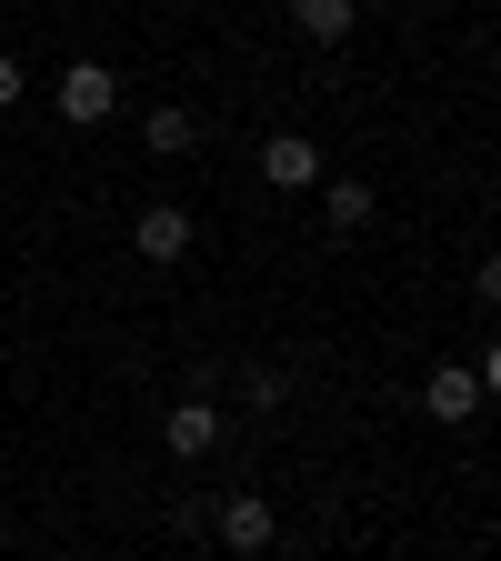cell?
<instances>
[{
    "label": "cell",
    "mask_w": 501,
    "mask_h": 561,
    "mask_svg": "<svg viewBox=\"0 0 501 561\" xmlns=\"http://www.w3.org/2000/svg\"><path fill=\"white\" fill-rule=\"evenodd\" d=\"M130 251H140V261H181V251H191V210H181V201H151V210L130 221Z\"/></svg>",
    "instance_id": "4"
},
{
    "label": "cell",
    "mask_w": 501,
    "mask_h": 561,
    "mask_svg": "<svg viewBox=\"0 0 501 561\" xmlns=\"http://www.w3.org/2000/svg\"><path fill=\"white\" fill-rule=\"evenodd\" d=\"M161 432H171V451H181V461H201L210 442H221V411H210V401H171Z\"/></svg>",
    "instance_id": "7"
},
{
    "label": "cell",
    "mask_w": 501,
    "mask_h": 561,
    "mask_svg": "<svg viewBox=\"0 0 501 561\" xmlns=\"http://www.w3.org/2000/svg\"><path fill=\"white\" fill-rule=\"evenodd\" d=\"M261 181H271V191H311V181H321V140L271 130V140H261Z\"/></svg>",
    "instance_id": "3"
},
{
    "label": "cell",
    "mask_w": 501,
    "mask_h": 561,
    "mask_svg": "<svg viewBox=\"0 0 501 561\" xmlns=\"http://www.w3.org/2000/svg\"><path fill=\"white\" fill-rule=\"evenodd\" d=\"M11 101H21V60L0 50V111H11Z\"/></svg>",
    "instance_id": "10"
},
{
    "label": "cell",
    "mask_w": 501,
    "mask_h": 561,
    "mask_svg": "<svg viewBox=\"0 0 501 561\" xmlns=\"http://www.w3.org/2000/svg\"><path fill=\"white\" fill-rule=\"evenodd\" d=\"M140 140H151V151H161V161H181V151H191V140H201V111H181V101H161L151 121H140Z\"/></svg>",
    "instance_id": "9"
},
{
    "label": "cell",
    "mask_w": 501,
    "mask_h": 561,
    "mask_svg": "<svg viewBox=\"0 0 501 561\" xmlns=\"http://www.w3.org/2000/svg\"><path fill=\"white\" fill-rule=\"evenodd\" d=\"M210 531H221V551H241V561H261V551L281 541V522H271V502H261V491H231V502L210 512Z\"/></svg>",
    "instance_id": "2"
},
{
    "label": "cell",
    "mask_w": 501,
    "mask_h": 561,
    "mask_svg": "<svg viewBox=\"0 0 501 561\" xmlns=\"http://www.w3.org/2000/svg\"><path fill=\"white\" fill-rule=\"evenodd\" d=\"M292 31L331 50V41H351V31H362V0H292Z\"/></svg>",
    "instance_id": "6"
},
{
    "label": "cell",
    "mask_w": 501,
    "mask_h": 561,
    "mask_svg": "<svg viewBox=\"0 0 501 561\" xmlns=\"http://www.w3.org/2000/svg\"><path fill=\"white\" fill-rule=\"evenodd\" d=\"M111 111H121V70H111V60H70V70H60V121L91 130V121H111Z\"/></svg>",
    "instance_id": "1"
},
{
    "label": "cell",
    "mask_w": 501,
    "mask_h": 561,
    "mask_svg": "<svg viewBox=\"0 0 501 561\" xmlns=\"http://www.w3.org/2000/svg\"><path fill=\"white\" fill-rule=\"evenodd\" d=\"M421 411H432V421H471L481 411V371L471 362H442L432 381H421Z\"/></svg>",
    "instance_id": "5"
},
{
    "label": "cell",
    "mask_w": 501,
    "mask_h": 561,
    "mask_svg": "<svg viewBox=\"0 0 501 561\" xmlns=\"http://www.w3.org/2000/svg\"><path fill=\"white\" fill-rule=\"evenodd\" d=\"M321 221H331V231H362V221H372V181H351V171L331 181V171H321Z\"/></svg>",
    "instance_id": "8"
}]
</instances>
